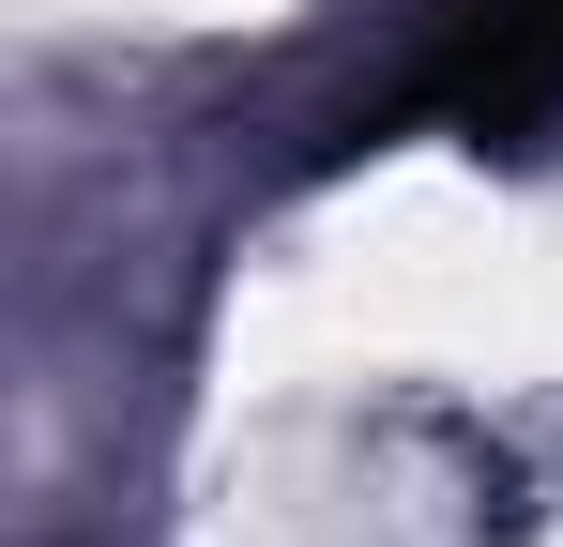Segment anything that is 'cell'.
Masks as SVG:
<instances>
[{"mask_svg": "<svg viewBox=\"0 0 563 547\" xmlns=\"http://www.w3.org/2000/svg\"><path fill=\"white\" fill-rule=\"evenodd\" d=\"M396 122H442V137H533V122H563V0H457L427 31L411 91H396Z\"/></svg>", "mask_w": 563, "mask_h": 547, "instance_id": "cell-1", "label": "cell"}]
</instances>
